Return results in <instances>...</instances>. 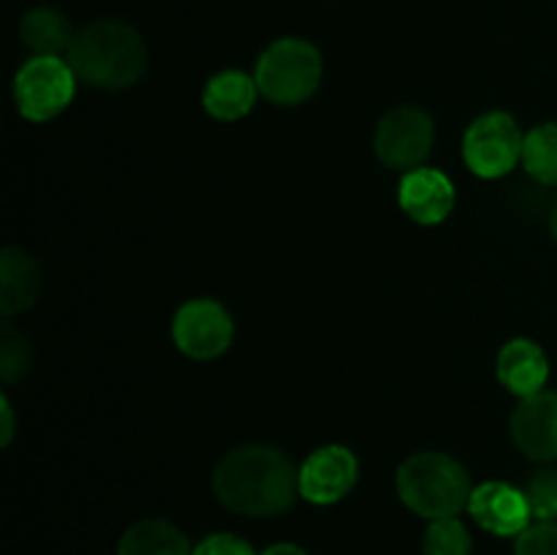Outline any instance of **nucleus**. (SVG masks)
<instances>
[{"label": "nucleus", "instance_id": "obj_1", "mask_svg": "<svg viewBox=\"0 0 557 555\" xmlns=\"http://www.w3.org/2000/svg\"><path fill=\"white\" fill-rule=\"evenodd\" d=\"M218 504L243 517H275L299 498V468L272 444H243L212 471Z\"/></svg>", "mask_w": 557, "mask_h": 555}, {"label": "nucleus", "instance_id": "obj_2", "mask_svg": "<svg viewBox=\"0 0 557 555\" xmlns=\"http://www.w3.org/2000/svg\"><path fill=\"white\" fill-rule=\"evenodd\" d=\"M65 60L76 79L96 90H128L145 76L147 47L136 27L120 20H96L76 30Z\"/></svg>", "mask_w": 557, "mask_h": 555}, {"label": "nucleus", "instance_id": "obj_3", "mask_svg": "<svg viewBox=\"0 0 557 555\" xmlns=\"http://www.w3.org/2000/svg\"><path fill=\"white\" fill-rule=\"evenodd\" d=\"M397 495L424 520L457 517L468 509L473 484L466 466L444 452H417L406 457L395 477Z\"/></svg>", "mask_w": 557, "mask_h": 555}, {"label": "nucleus", "instance_id": "obj_4", "mask_svg": "<svg viewBox=\"0 0 557 555\" xmlns=\"http://www.w3.org/2000/svg\"><path fill=\"white\" fill-rule=\"evenodd\" d=\"M256 85L270 103L297 107L305 103L321 85L324 60L305 38H277L256 60Z\"/></svg>", "mask_w": 557, "mask_h": 555}, {"label": "nucleus", "instance_id": "obj_5", "mask_svg": "<svg viewBox=\"0 0 557 555\" xmlns=\"http://www.w3.org/2000/svg\"><path fill=\"white\" fill-rule=\"evenodd\" d=\"M525 134L509 112H484L462 136V161L476 177L498 180L522 163Z\"/></svg>", "mask_w": 557, "mask_h": 555}, {"label": "nucleus", "instance_id": "obj_6", "mask_svg": "<svg viewBox=\"0 0 557 555\" xmlns=\"http://www.w3.org/2000/svg\"><path fill=\"white\" fill-rule=\"evenodd\" d=\"M76 74L65 58H30L14 74L16 112L30 123H49L76 96Z\"/></svg>", "mask_w": 557, "mask_h": 555}, {"label": "nucleus", "instance_id": "obj_7", "mask_svg": "<svg viewBox=\"0 0 557 555\" xmlns=\"http://www.w3.org/2000/svg\"><path fill=\"white\" fill-rule=\"evenodd\" d=\"M435 145V123L424 109L406 103L395 107L379 120L373 150L379 161L392 172H413L424 166Z\"/></svg>", "mask_w": 557, "mask_h": 555}, {"label": "nucleus", "instance_id": "obj_8", "mask_svg": "<svg viewBox=\"0 0 557 555\" xmlns=\"http://www.w3.org/2000/svg\"><path fill=\"white\" fill-rule=\"evenodd\" d=\"M174 346L196 362H210L226 354L234 341L232 313L218 299L196 297L177 308L172 319Z\"/></svg>", "mask_w": 557, "mask_h": 555}, {"label": "nucleus", "instance_id": "obj_9", "mask_svg": "<svg viewBox=\"0 0 557 555\" xmlns=\"http://www.w3.org/2000/svg\"><path fill=\"white\" fill-rule=\"evenodd\" d=\"M359 479V460L348 446L326 444L305 457L299 466V495L315 506L346 498Z\"/></svg>", "mask_w": 557, "mask_h": 555}, {"label": "nucleus", "instance_id": "obj_10", "mask_svg": "<svg viewBox=\"0 0 557 555\" xmlns=\"http://www.w3.org/2000/svg\"><path fill=\"white\" fill-rule=\"evenodd\" d=\"M468 511L479 522V528L495 533V536L517 539L533 522L525 490L515 488L509 482H498V479H490V482L473 488Z\"/></svg>", "mask_w": 557, "mask_h": 555}, {"label": "nucleus", "instance_id": "obj_11", "mask_svg": "<svg viewBox=\"0 0 557 555\" xmlns=\"http://www.w3.org/2000/svg\"><path fill=\"white\" fill-rule=\"evenodd\" d=\"M511 441L517 449L536 462L557 460V392L542 390L522 397L511 414Z\"/></svg>", "mask_w": 557, "mask_h": 555}, {"label": "nucleus", "instance_id": "obj_12", "mask_svg": "<svg viewBox=\"0 0 557 555\" xmlns=\"http://www.w3.org/2000/svg\"><path fill=\"white\" fill-rule=\"evenodd\" d=\"M457 201L455 183L446 172L433 166H419L403 174L397 188V205L411 221L422 226H438L451 215Z\"/></svg>", "mask_w": 557, "mask_h": 555}, {"label": "nucleus", "instance_id": "obj_13", "mask_svg": "<svg viewBox=\"0 0 557 555\" xmlns=\"http://www.w3.org/2000/svg\"><path fill=\"white\" fill-rule=\"evenodd\" d=\"M498 381L522 400L542 392L549 381V359L544 348L531 337H515L504 343L495 362Z\"/></svg>", "mask_w": 557, "mask_h": 555}, {"label": "nucleus", "instance_id": "obj_14", "mask_svg": "<svg viewBox=\"0 0 557 555\" xmlns=\"http://www.w3.org/2000/svg\"><path fill=\"white\" fill-rule=\"evenodd\" d=\"M259 85H256L253 74H245V71L226 69L218 71L215 76H210L201 90V107L210 114L212 120H221V123H237V120L248 118L250 109L259 101Z\"/></svg>", "mask_w": 557, "mask_h": 555}, {"label": "nucleus", "instance_id": "obj_15", "mask_svg": "<svg viewBox=\"0 0 557 555\" xmlns=\"http://www.w3.org/2000/svg\"><path fill=\"white\" fill-rule=\"evenodd\" d=\"M44 288V272L38 261L22 248H3L0 254V310L3 316L25 313L36 305Z\"/></svg>", "mask_w": 557, "mask_h": 555}, {"label": "nucleus", "instance_id": "obj_16", "mask_svg": "<svg viewBox=\"0 0 557 555\" xmlns=\"http://www.w3.org/2000/svg\"><path fill=\"white\" fill-rule=\"evenodd\" d=\"M76 30L63 11L52 5H36L20 20V38L33 58H63L74 44Z\"/></svg>", "mask_w": 557, "mask_h": 555}, {"label": "nucleus", "instance_id": "obj_17", "mask_svg": "<svg viewBox=\"0 0 557 555\" xmlns=\"http://www.w3.org/2000/svg\"><path fill=\"white\" fill-rule=\"evenodd\" d=\"M117 555H194L188 536L166 520H139L120 536Z\"/></svg>", "mask_w": 557, "mask_h": 555}, {"label": "nucleus", "instance_id": "obj_18", "mask_svg": "<svg viewBox=\"0 0 557 555\" xmlns=\"http://www.w3.org/2000/svg\"><path fill=\"white\" fill-rule=\"evenodd\" d=\"M522 166L542 185H557V123L533 125L528 131Z\"/></svg>", "mask_w": 557, "mask_h": 555}, {"label": "nucleus", "instance_id": "obj_19", "mask_svg": "<svg viewBox=\"0 0 557 555\" xmlns=\"http://www.w3.org/2000/svg\"><path fill=\"white\" fill-rule=\"evenodd\" d=\"M473 536L466 522L457 517H444V520H430L428 531L422 539L424 555H471Z\"/></svg>", "mask_w": 557, "mask_h": 555}, {"label": "nucleus", "instance_id": "obj_20", "mask_svg": "<svg viewBox=\"0 0 557 555\" xmlns=\"http://www.w3.org/2000/svg\"><path fill=\"white\" fill-rule=\"evenodd\" d=\"M533 520H557V468H542L525 488Z\"/></svg>", "mask_w": 557, "mask_h": 555}, {"label": "nucleus", "instance_id": "obj_21", "mask_svg": "<svg viewBox=\"0 0 557 555\" xmlns=\"http://www.w3.org/2000/svg\"><path fill=\"white\" fill-rule=\"evenodd\" d=\"M515 555H557V520H533L517 536Z\"/></svg>", "mask_w": 557, "mask_h": 555}, {"label": "nucleus", "instance_id": "obj_22", "mask_svg": "<svg viewBox=\"0 0 557 555\" xmlns=\"http://www.w3.org/2000/svg\"><path fill=\"white\" fill-rule=\"evenodd\" d=\"M30 359L33 354L25 337L3 330V346H0V375H3V381H14L25 375L27 368H30Z\"/></svg>", "mask_w": 557, "mask_h": 555}, {"label": "nucleus", "instance_id": "obj_23", "mask_svg": "<svg viewBox=\"0 0 557 555\" xmlns=\"http://www.w3.org/2000/svg\"><path fill=\"white\" fill-rule=\"evenodd\" d=\"M194 555H256L245 539L234 533H210L194 547Z\"/></svg>", "mask_w": 557, "mask_h": 555}, {"label": "nucleus", "instance_id": "obj_24", "mask_svg": "<svg viewBox=\"0 0 557 555\" xmlns=\"http://www.w3.org/2000/svg\"><path fill=\"white\" fill-rule=\"evenodd\" d=\"M0 419H3V424H0V444L9 446L11 439H14V408H11L9 395L0 397Z\"/></svg>", "mask_w": 557, "mask_h": 555}, {"label": "nucleus", "instance_id": "obj_25", "mask_svg": "<svg viewBox=\"0 0 557 555\" xmlns=\"http://www.w3.org/2000/svg\"><path fill=\"white\" fill-rule=\"evenodd\" d=\"M261 555H308V553H305V550L299 547V544L277 542V544H272V547H267Z\"/></svg>", "mask_w": 557, "mask_h": 555}, {"label": "nucleus", "instance_id": "obj_26", "mask_svg": "<svg viewBox=\"0 0 557 555\" xmlns=\"http://www.w3.org/2000/svg\"><path fill=\"white\" fill-rule=\"evenodd\" d=\"M549 229H553V237H555V243H557V201H555V207H553V215H549Z\"/></svg>", "mask_w": 557, "mask_h": 555}]
</instances>
